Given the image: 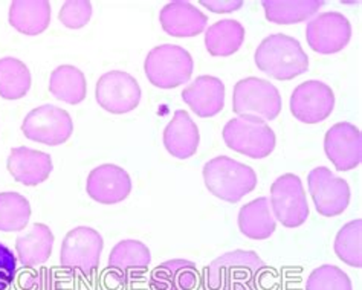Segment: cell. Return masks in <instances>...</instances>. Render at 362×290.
Returning <instances> with one entry per match:
<instances>
[{
  "instance_id": "e575fe53",
  "label": "cell",
  "mask_w": 362,
  "mask_h": 290,
  "mask_svg": "<svg viewBox=\"0 0 362 290\" xmlns=\"http://www.w3.org/2000/svg\"><path fill=\"white\" fill-rule=\"evenodd\" d=\"M201 5L214 14H230L243 6L242 0H202Z\"/></svg>"
},
{
  "instance_id": "f546056e",
  "label": "cell",
  "mask_w": 362,
  "mask_h": 290,
  "mask_svg": "<svg viewBox=\"0 0 362 290\" xmlns=\"http://www.w3.org/2000/svg\"><path fill=\"white\" fill-rule=\"evenodd\" d=\"M337 257L350 267H362V219L351 220L339 229L335 238Z\"/></svg>"
},
{
  "instance_id": "8992f818",
  "label": "cell",
  "mask_w": 362,
  "mask_h": 290,
  "mask_svg": "<svg viewBox=\"0 0 362 290\" xmlns=\"http://www.w3.org/2000/svg\"><path fill=\"white\" fill-rule=\"evenodd\" d=\"M222 137L228 149L251 159L268 158L277 144L269 124L254 116H237L228 121Z\"/></svg>"
},
{
  "instance_id": "ba28073f",
  "label": "cell",
  "mask_w": 362,
  "mask_h": 290,
  "mask_svg": "<svg viewBox=\"0 0 362 290\" xmlns=\"http://www.w3.org/2000/svg\"><path fill=\"white\" fill-rule=\"evenodd\" d=\"M269 203L275 221H280L284 228L293 229L306 224L309 203L297 174L286 173L274 180Z\"/></svg>"
},
{
  "instance_id": "ac0fdd59",
  "label": "cell",
  "mask_w": 362,
  "mask_h": 290,
  "mask_svg": "<svg viewBox=\"0 0 362 290\" xmlns=\"http://www.w3.org/2000/svg\"><path fill=\"white\" fill-rule=\"evenodd\" d=\"M159 22L165 34L176 38H189L205 31L208 17L193 4L175 0L162 6Z\"/></svg>"
},
{
  "instance_id": "2e32d148",
  "label": "cell",
  "mask_w": 362,
  "mask_h": 290,
  "mask_svg": "<svg viewBox=\"0 0 362 290\" xmlns=\"http://www.w3.org/2000/svg\"><path fill=\"white\" fill-rule=\"evenodd\" d=\"M151 263L147 245L139 240H122L113 246L109 255V272L118 284H126L146 274Z\"/></svg>"
},
{
  "instance_id": "1f68e13d",
  "label": "cell",
  "mask_w": 362,
  "mask_h": 290,
  "mask_svg": "<svg viewBox=\"0 0 362 290\" xmlns=\"http://www.w3.org/2000/svg\"><path fill=\"white\" fill-rule=\"evenodd\" d=\"M59 18L66 28L80 29L90 22L92 4L89 0H68L63 4Z\"/></svg>"
},
{
  "instance_id": "d6986e66",
  "label": "cell",
  "mask_w": 362,
  "mask_h": 290,
  "mask_svg": "<svg viewBox=\"0 0 362 290\" xmlns=\"http://www.w3.org/2000/svg\"><path fill=\"white\" fill-rule=\"evenodd\" d=\"M184 103L201 118H213L225 108V84L213 75H201L182 92Z\"/></svg>"
},
{
  "instance_id": "e0dca14e",
  "label": "cell",
  "mask_w": 362,
  "mask_h": 290,
  "mask_svg": "<svg viewBox=\"0 0 362 290\" xmlns=\"http://www.w3.org/2000/svg\"><path fill=\"white\" fill-rule=\"evenodd\" d=\"M6 168L18 183L26 187H37L51 176L54 166L51 156L45 151L17 147L9 151Z\"/></svg>"
},
{
  "instance_id": "44dd1931",
  "label": "cell",
  "mask_w": 362,
  "mask_h": 290,
  "mask_svg": "<svg viewBox=\"0 0 362 290\" xmlns=\"http://www.w3.org/2000/svg\"><path fill=\"white\" fill-rule=\"evenodd\" d=\"M201 275L196 263L175 258L160 263L150 275L151 290H197Z\"/></svg>"
},
{
  "instance_id": "7402d4cb",
  "label": "cell",
  "mask_w": 362,
  "mask_h": 290,
  "mask_svg": "<svg viewBox=\"0 0 362 290\" xmlns=\"http://www.w3.org/2000/svg\"><path fill=\"white\" fill-rule=\"evenodd\" d=\"M55 237L45 224H34L16 238V255L21 265L34 269L45 265L52 255Z\"/></svg>"
},
{
  "instance_id": "83f0119b",
  "label": "cell",
  "mask_w": 362,
  "mask_h": 290,
  "mask_svg": "<svg viewBox=\"0 0 362 290\" xmlns=\"http://www.w3.org/2000/svg\"><path fill=\"white\" fill-rule=\"evenodd\" d=\"M31 72L14 57L0 58V96L4 100H21L31 89Z\"/></svg>"
},
{
  "instance_id": "d4e9b609",
  "label": "cell",
  "mask_w": 362,
  "mask_h": 290,
  "mask_svg": "<svg viewBox=\"0 0 362 290\" xmlns=\"http://www.w3.org/2000/svg\"><path fill=\"white\" fill-rule=\"evenodd\" d=\"M264 16L275 25H295L310 21L324 6L322 0H264Z\"/></svg>"
},
{
  "instance_id": "30bf717a",
  "label": "cell",
  "mask_w": 362,
  "mask_h": 290,
  "mask_svg": "<svg viewBox=\"0 0 362 290\" xmlns=\"http://www.w3.org/2000/svg\"><path fill=\"white\" fill-rule=\"evenodd\" d=\"M141 87L127 72L110 71L100 76L95 86V98L106 112L124 115L135 110L141 103Z\"/></svg>"
},
{
  "instance_id": "836d02e7",
  "label": "cell",
  "mask_w": 362,
  "mask_h": 290,
  "mask_svg": "<svg viewBox=\"0 0 362 290\" xmlns=\"http://www.w3.org/2000/svg\"><path fill=\"white\" fill-rule=\"evenodd\" d=\"M18 260L11 249L0 241V290H9L17 275Z\"/></svg>"
},
{
  "instance_id": "8fae6325",
  "label": "cell",
  "mask_w": 362,
  "mask_h": 290,
  "mask_svg": "<svg viewBox=\"0 0 362 290\" xmlns=\"http://www.w3.org/2000/svg\"><path fill=\"white\" fill-rule=\"evenodd\" d=\"M308 185L313 205L322 217H337L347 209L351 197L349 183L329 168H313L308 176Z\"/></svg>"
},
{
  "instance_id": "4dcf8cb0",
  "label": "cell",
  "mask_w": 362,
  "mask_h": 290,
  "mask_svg": "<svg viewBox=\"0 0 362 290\" xmlns=\"http://www.w3.org/2000/svg\"><path fill=\"white\" fill-rule=\"evenodd\" d=\"M306 290H354V286L344 270L332 265H324L309 275Z\"/></svg>"
},
{
  "instance_id": "5bb4252c",
  "label": "cell",
  "mask_w": 362,
  "mask_h": 290,
  "mask_svg": "<svg viewBox=\"0 0 362 290\" xmlns=\"http://www.w3.org/2000/svg\"><path fill=\"white\" fill-rule=\"evenodd\" d=\"M324 151L338 171H350L362 162V134L356 125L338 122L324 137Z\"/></svg>"
},
{
  "instance_id": "cb8c5ba5",
  "label": "cell",
  "mask_w": 362,
  "mask_h": 290,
  "mask_svg": "<svg viewBox=\"0 0 362 290\" xmlns=\"http://www.w3.org/2000/svg\"><path fill=\"white\" fill-rule=\"evenodd\" d=\"M239 229L242 234L251 240H268L275 229L277 221L271 211L269 199L259 197L246 203L239 211Z\"/></svg>"
},
{
  "instance_id": "f1b7e54d",
  "label": "cell",
  "mask_w": 362,
  "mask_h": 290,
  "mask_svg": "<svg viewBox=\"0 0 362 290\" xmlns=\"http://www.w3.org/2000/svg\"><path fill=\"white\" fill-rule=\"evenodd\" d=\"M30 200L14 191L0 192V231L21 232L30 224Z\"/></svg>"
},
{
  "instance_id": "7c38bea8",
  "label": "cell",
  "mask_w": 362,
  "mask_h": 290,
  "mask_svg": "<svg viewBox=\"0 0 362 290\" xmlns=\"http://www.w3.org/2000/svg\"><path fill=\"white\" fill-rule=\"evenodd\" d=\"M289 108L293 118L300 122L318 124L327 120L335 109V93L322 81H304L293 89Z\"/></svg>"
},
{
  "instance_id": "52a82bcc",
  "label": "cell",
  "mask_w": 362,
  "mask_h": 290,
  "mask_svg": "<svg viewBox=\"0 0 362 290\" xmlns=\"http://www.w3.org/2000/svg\"><path fill=\"white\" fill-rule=\"evenodd\" d=\"M281 108V95L268 80L247 76L235 83L233 93V110L235 115L254 116L268 122L279 118Z\"/></svg>"
},
{
  "instance_id": "7a4b0ae2",
  "label": "cell",
  "mask_w": 362,
  "mask_h": 290,
  "mask_svg": "<svg viewBox=\"0 0 362 290\" xmlns=\"http://www.w3.org/2000/svg\"><path fill=\"white\" fill-rule=\"evenodd\" d=\"M254 60L263 74L280 81L297 79L309 69V57L301 43L286 34L266 37L257 47Z\"/></svg>"
},
{
  "instance_id": "6da1fadb",
  "label": "cell",
  "mask_w": 362,
  "mask_h": 290,
  "mask_svg": "<svg viewBox=\"0 0 362 290\" xmlns=\"http://www.w3.org/2000/svg\"><path fill=\"white\" fill-rule=\"evenodd\" d=\"M266 270V263L254 250L237 249L205 267L204 290H255Z\"/></svg>"
},
{
  "instance_id": "5b68a950",
  "label": "cell",
  "mask_w": 362,
  "mask_h": 290,
  "mask_svg": "<svg viewBox=\"0 0 362 290\" xmlns=\"http://www.w3.org/2000/svg\"><path fill=\"white\" fill-rule=\"evenodd\" d=\"M194 71L193 57L182 46L160 45L151 50L144 62L147 80L159 89H176L189 81Z\"/></svg>"
},
{
  "instance_id": "ffe728a7",
  "label": "cell",
  "mask_w": 362,
  "mask_h": 290,
  "mask_svg": "<svg viewBox=\"0 0 362 290\" xmlns=\"http://www.w3.org/2000/svg\"><path fill=\"white\" fill-rule=\"evenodd\" d=\"M201 133L192 116L185 110H176L164 130V147L176 159H188L196 154Z\"/></svg>"
},
{
  "instance_id": "484cf974",
  "label": "cell",
  "mask_w": 362,
  "mask_h": 290,
  "mask_svg": "<svg viewBox=\"0 0 362 290\" xmlns=\"http://www.w3.org/2000/svg\"><path fill=\"white\" fill-rule=\"evenodd\" d=\"M245 28L240 22L225 18L209 26L205 33V46L209 55L230 57L240 50L245 42Z\"/></svg>"
},
{
  "instance_id": "3957f363",
  "label": "cell",
  "mask_w": 362,
  "mask_h": 290,
  "mask_svg": "<svg viewBox=\"0 0 362 290\" xmlns=\"http://www.w3.org/2000/svg\"><path fill=\"white\" fill-rule=\"evenodd\" d=\"M202 174L206 190L214 197L228 203L240 202L259 183L255 171L250 166L228 156H217L208 161Z\"/></svg>"
},
{
  "instance_id": "9c48e42d",
  "label": "cell",
  "mask_w": 362,
  "mask_h": 290,
  "mask_svg": "<svg viewBox=\"0 0 362 290\" xmlns=\"http://www.w3.org/2000/svg\"><path fill=\"white\" fill-rule=\"evenodd\" d=\"M22 132L30 141L55 147L72 137L74 121L64 109L43 104L25 116Z\"/></svg>"
},
{
  "instance_id": "d6a6232c",
  "label": "cell",
  "mask_w": 362,
  "mask_h": 290,
  "mask_svg": "<svg viewBox=\"0 0 362 290\" xmlns=\"http://www.w3.org/2000/svg\"><path fill=\"white\" fill-rule=\"evenodd\" d=\"M21 290H62L59 279L47 267L37 269L22 277Z\"/></svg>"
},
{
  "instance_id": "4fadbf2b",
  "label": "cell",
  "mask_w": 362,
  "mask_h": 290,
  "mask_svg": "<svg viewBox=\"0 0 362 290\" xmlns=\"http://www.w3.org/2000/svg\"><path fill=\"white\" fill-rule=\"evenodd\" d=\"M306 38L312 51L322 55L337 54L350 43L351 25L341 13H321L308 22Z\"/></svg>"
},
{
  "instance_id": "603a6c76",
  "label": "cell",
  "mask_w": 362,
  "mask_h": 290,
  "mask_svg": "<svg viewBox=\"0 0 362 290\" xmlns=\"http://www.w3.org/2000/svg\"><path fill=\"white\" fill-rule=\"evenodd\" d=\"M8 21L21 34L39 35L51 23V4L46 0H16L9 5Z\"/></svg>"
},
{
  "instance_id": "277c9868",
  "label": "cell",
  "mask_w": 362,
  "mask_h": 290,
  "mask_svg": "<svg viewBox=\"0 0 362 290\" xmlns=\"http://www.w3.org/2000/svg\"><path fill=\"white\" fill-rule=\"evenodd\" d=\"M104 240L89 226H78L66 234L60 249V266L66 274L90 279L100 266Z\"/></svg>"
},
{
  "instance_id": "9a60e30c",
  "label": "cell",
  "mask_w": 362,
  "mask_h": 290,
  "mask_svg": "<svg viewBox=\"0 0 362 290\" xmlns=\"http://www.w3.org/2000/svg\"><path fill=\"white\" fill-rule=\"evenodd\" d=\"M86 191L101 205H117L130 196L132 179L126 170L115 163H103L89 173Z\"/></svg>"
},
{
  "instance_id": "4316f807",
  "label": "cell",
  "mask_w": 362,
  "mask_h": 290,
  "mask_svg": "<svg viewBox=\"0 0 362 290\" xmlns=\"http://www.w3.org/2000/svg\"><path fill=\"white\" fill-rule=\"evenodd\" d=\"M49 92L59 101L77 105L86 100L88 83L78 67L62 64L55 67L49 79Z\"/></svg>"
}]
</instances>
